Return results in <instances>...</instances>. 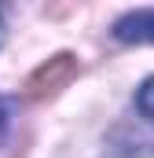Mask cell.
Masks as SVG:
<instances>
[{
  "label": "cell",
  "mask_w": 154,
  "mask_h": 158,
  "mask_svg": "<svg viewBox=\"0 0 154 158\" xmlns=\"http://www.w3.org/2000/svg\"><path fill=\"white\" fill-rule=\"evenodd\" d=\"M4 136H7V103L0 99V143H4Z\"/></svg>",
  "instance_id": "obj_4"
},
{
  "label": "cell",
  "mask_w": 154,
  "mask_h": 158,
  "mask_svg": "<svg viewBox=\"0 0 154 158\" xmlns=\"http://www.w3.org/2000/svg\"><path fill=\"white\" fill-rule=\"evenodd\" d=\"M74 77H77V59L70 52H59V55H51L48 63H40L37 70L30 74L26 96H30V99H48V96H55L59 88H66Z\"/></svg>",
  "instance_id": "obj_1"
},
{
  "label": "cell",
  "mask_w": 154,
  "mask_h": 158,
  "mask_svg": "<svg viewBox=\"0 0 154 158\" xmlns=\"http://www.w3.org/2000/svg\"><path fill=\"white\" fill-rule=\"evenodd\" d=\"M136 110H140L143 118L154 121V77H147L140 85V92H136Z\"/></svg>",
  "instance_id": "obj_3"
},
{
  "label": "cell",
  "mask_w": 154,
  "mask_h": 158,
  "mask_svg": "<svg viewBox=\"0 0 154 158\" xmlns=\"http://www.w3.org/2000/svg\"><path fill=\"white\" fill-rule=\"evenodd\" d=\"M0 44H4V15H0Z\"/></svg>",
  "instance_id": "obj_5"
},
{
  "label": "cell",
  "mask_w": 154,
  "mask_h": 158,
  "mask_svg": "<svg viewBox=\"0 0 154 158\" xmlns=\"http://www.w3.org/2000/svg\"><path fill=\"white\" fill-rule=\"evenodd\" d=\"M114 37L121 44H154V7L121 15L114 22Z\"/></svg>",
  "instance_id": "obj_2"
}]
</instances>
